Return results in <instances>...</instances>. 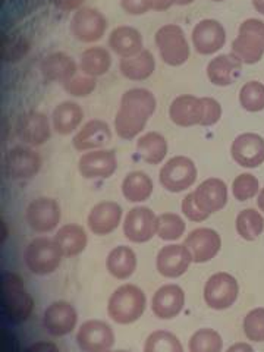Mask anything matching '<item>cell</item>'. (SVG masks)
<instances>
[{"instance_id":"6da1fadb","label":"cell","mask_w":264,"mask_h":352,"mask_svg":"<svg viewBox=\"0 0 264 352\" xmlns=\"http://www.w3.org/2000/svg\"><path fill=\"white\" fill-rule=\"evenodd\" d=\"M156 109V98L144 88H132L122 96L115 118L116 134L124 140L135 138L146 128Z\"/></svg>"},{"instance_id":"7a4b0ae2","label":"cell","mask_w":264,"mask_h":352,"mask_svg":"<svg viewBox=\"0 0 264 352\" xmlns=\"http://www.w3.org/2000/svg\"><path fill=\"white\" fill-rule=\"evenodd\" d=\"M2 313L10 324L25 323L32 310H34V300L27 292L24 280L15 272L2 273Z\"/></svg>"},{"instance_id":"3957f363","label":"cell","mask_w":264,"mask_h":352,"mask_svg":"<svg viewBox=\"0 0 264 352\" xmlns=\"http://www.w3.org/2000/svg\"><path fill=\"white\" fill-rule=\"evenodd\" d=\"M147 298L137 285L126 283L119 286L110 295L107 302L109 317L118 324H132L144 314Z\"/></svg>"},{"instance_id":"277c9868","label":"cell","mask_w":264,"mask_h":352,"mask_svg":"<svg viewBox=\"0 0 264 352\" xmlns=\"http://www.w3.org/2000/svg\"><path fill=\"white\" fill-rule=\"evenodd\" d=\"M232 54L242 63H257L264 54V22L247 19L239 27V34L232 43Z\"/></svg>"},{"instance_id":"5b68a950","label":"cell","mask_w":264,"mask_h":352,"mask_svg":"<svg viewBox=\"0 0 264 352\" xmlns=\"http://www.w3.org/2000/svg\"><path fill=\"white\" fill-rule=\"evenodd\" d=\"M63 254L56 244V241L50 238L32 239L24 251V261L28 270L38 276H46L56 272L60 266Z\"/></svg>"},{"instance_id":"8992f818","label":"cell","mask_w":264,"mask_h":352,"mask_svg":"<svg viewBox=\"0 0 264 352\" xmlns=\"http://www.w3.org/2000/svg\"><path fill=\"white\" fill-rule=\"evenodd\" d=\"M238 280L230 273L217 272L204 285V301L212 310H228L238 298Z\"/></svg>"},{"instance_id":"52a82bcc","label":"cell","mask_w":264,"mask_h":352,"mask_svg":"<svg viewBox=\"0 0 264 352\" xmlns=\"http://www.w3.org/2000/svg\"><path fill=\"white\" fill-rule=\"evenodd\" d=\"M159 181L163 188L169 192L176 194L186 191L197 181L195 163L185 156L172 157L160 169Z\"/></svg>"},{"instance_id":"ba28073f","label":"cell","mask_w":264,"mask_h":352,"mask_svg":"<svg viewBox=\"0 0 264 352\" xmlns=\"http://www.w3.org/2000/svg\"><path fill=\"white\" fill-rule=\"evenodd\" d=\"M156 43L160 56L168 65H182L190 56L188 43L185 40L184 31L178 25L170 24L162 27L156 34Z\"/></svg>"},{"instance_id":"9c48e42d","label":"cell","mask_w":264,"mask_h":352,"mask_svg":"<svg viewBox=\"0 0 264 352\" xmlns=\"http://www.w3.org/2000/svg\"><path fill=\"white\" fill-rule=\"evenodd\" d=\"M157 234V216L148 207H134L124 220V235L134 244H144Z\"/></svg>"},{"instance_id":"30bf717a","label":"cell","mask_w":264,"mask_h":352,"mask_svg":"<svg viewBox=\"0 0 264 352\" xmlns=\"http://www.w3.org/2000/svg\"><path fill=\"white\" fill-rule=\"evenodd\" d=\"M76 344L82 352H109L115 345V333L102 320H87L78 329Z\"/></svg>"},{"instance_id":"8fae6325","label":"cell","mask_w":264,"mask_h":352,"mask_svg":"<svg viewBox=\"0 0 264 352\" xmlns=\"http://www.w3.org/2000/svg\"><path fill=\"white\" fill-rule=\"evenodd\" d=\"M3 169L10 179H30L41 169V157L34 150L27 147H15L6 153Z\"/></svg>"},{"instance_id":"7c38bea8","label":"cell","mask_w":264,"mask_h":352,"mask_svg":"<svg viewBox=\"0 0 264 352\" xmlns=\"http://www.w3.org/2000/svg\"><path fill=\"white\" fill-rule=\"evenodd\" d=\"M25 217L34 232L46 234L58 228L60 222V207L53 198L40 197L30 203Z\"/></svg>"},{"instance_id":"4fadbf2b","label":"cell","mask_w":264,"mask_h":352,"mask_svg":"<svg viewBox=\"0 0 264 352\" xmlns=\"http://www.w3.org/2000/svg\"><path fill=\"white\" fill-rule=\"evenodd\" d=\"M184 245L190 250L194 263L203 264L213 260L219 254L222 248V238L214 229L198 228L191 230Z\"/></svg>"},{"instance_id":"5bb4252c","label":"cell","mask_w":264,"mask_h":352,"mask_svg":"<svg viewBox=\"0 0 264 352\" xmlns=\"http://www.w3.org/2000/svg\"><path fill=\"white\" fill-rule=\"evenodd\" d=\"M78 322V314L75 308L66 301H56L50 304L43 314V327L54 338L69 335Z\"/></svg>"},{"instance_id":"9a60e30c","label":"cell","mask_w":264,"mask_h":352,"mask_svg":"<svg viewBox=\"0 0 264 352\" xmlns=\"http://www.w3.org/2000/svg\"><path fill=\"white\" fill-rule=\"evenodd\" d=\"M230 154L242 168H258L264 163V140L254 132H245L234 140Z\"/></svg>"},{"instance_id":"2e32d148","label":"cell","mask_w":264,"mask_h":352,"mask_svg":"<svg viewBox=\"0 0 264 352\" xmlns=\"http://www.w3.org/2000/svg\"><path fill=\"white\" fill-rule=\"evenodd\" d=\"M192 263V256L190 250L184 244H170L163 247L156 258L157 272L163 278L176 279L181 278Z\"/></svg>"},{"instance_id":"e0dca14e","label":"cell","mask_w":264,"mask_h":352,"mask_svg":"<svg viewBox=\"0 0 264 352\" xmlns=\"http://www.w3.org/2000/svg\"><path fill=\"white\" fill-rule=\"evenodd\" d=\"M118 169L116 154L112 150H91L81 156L78 170L87 179H107Z\"/></svg>"},{"instance_id":"ac0fdd59","label":"cell","mask_w":264,"mask_h":352,"mask_svg":"<svg viewBox=\"0 0 264 352\" xmlns=\"http://www.w3.org/2000/svg\"><path fill=\"white\" fill-rule=\"evenodd\" d=\"M185 292L179 285L168 283L156 291L151 300V311L162 320H170L184 310Z\"/></svg>"},{"instance_id":"d6986e66","label":"cell","mask_w":264,"mask_h":352,"mask_svg":"<svg viewBox=\"0 0 264 352\" xmlns=\"http://www.w3.org/2000/svg\"><path fill=\"white\" fill-rule=\"evenodd\" d=\"M120 220H122V207L115 201H100L88 213L87 223L93 234L103 236L118 229Z\"/></svg>"},{"instance_id":"ffe728a7","label":"cell","mask_w":264,"mask_h":352,"mask_svg":"<svg viewBox=\"0 0 264 352\" xmlns=\"http://www.w3.org/2000/svg\"><path fill=\"white\" fill-rule=\"evenodd\" d=\"M194 198L200 210L212 214L220 212L228 203V186L219 178H208L197 186Z\"/></svg>"},{"instance_id":"44dd1931","label":"cell","mask_w":264,"mask_h":352,"mask_svg":"<svg viewBox=\"0 0 264 352\" xmlns=\"http://www.w3.org/2000/svg\"><path fill=\"white\" fill-rule=\"evenodd\" d=\"M169 116L172 122L178 126L201 125L204 116L203 98L184 94L176 97L169 107Z\"/></svg>"},{"instance_id":"7402d4cb","label":"cell","mask_w":264,"mask_h":352,"mask_svg":"<svg viewBox=\"0 0 264 352\" xmlns=\"http://www.w3.org/2000/svg\"><path fill=\"white\" fill-rule=\"evenodd\" d=\"M226 34L220 22L214 19H204L197 24L192 31V41L195 50L201 54H212L223 47Z\"/></svg>"},{"instance_id":"603a6c76","label":"cell","mask_w":264,"mask_h":352,"mask_svg":"<svg viewBox=\"0 0 264 352\" xmlns=\"http://www.w3.org/2000/svg\"><path fill=\"white\" fill-rule=\"evenodd\" d=\"M106 30L104 16L96 9H80L72 19L74 36L81 41H96L102 38Z\"/></svg>"},{"instance_id":"cb8c5ba5","label":"cell","mask_w":264,"mask_h":352,"mask_svg":"<svg viewBox=\"0 0 264 352\" xmlns=\"http://www.w3.org/2000/svg\"><path fill=\"white\" fill-rule=\"evenodd\" d=\"M112 140V132L110 128L103 120H90L85 124L81 131L74 137L72 144L75 150L87 151V150H96L98 147H104Z\"/></svg>"},{"instance_id":"d4e9b609","label":"cell","mask_w":264,"mask_h":352,"mask_svg":"<svg viewBox=\"0 0 264 352\" xmlns=\"http://www.w3.org/2000/svg\"><path fill=\"white\" fill-rule=\"evenodd\" d=\"M19 137L30 146H41L50 138V126L46 115L27 112L19 119Z\"/></svg>"},{"instance_id":"484cf974","label":"cell","mask_w":264,"mask_h":352,"mask_svg":"<svg viewBox=\"0 0 264 352\" xmlns=\"http://www.w3.org/2000/svg\"><path fill=\"white\" fill-rule=\"evenodd\" d=\"M107 272L115 279L125 280L137 270L135 251L126 245H119L109 252L106 258Z\"/></svg>"},{"instance_id":"4316f807","label":"cell","mask_w":264,"mask_h":352,"mask_svg":"<svg viewBox=\"0 0 264 352\" xmlns=\"http://www.w3.org/2000/svg\"><path fill=\"white\" fill-rule=\"evenodd\" d=\"M54 241L59 245L63 257H76L80 256L81 252L85 250L88 236L82 226L76 223L63 225L56 235H54Z\"/></svg>"},{"instance_id":"83f0119b","label":"cell","mask_w":264,"mask_h":352,"mask_svg":"<svg viewBox=\"0 0 264 352\" xmlns=\"http://www.w3.org/2000/svg\"><path fill=\"white\" fill-rule=\"evenodd\" d=\"M241 60H238L234 54H223V56L214 58L207 66V75L214 85L226 87L232 84L239 75Z\"/></svg>"},{"instance_id":"f1b7e54d","label":"cell","mask_w":264,"mask_h":352,"mask_svg":"<svg viewBox=\"0 0 264 352\" xmlns=\"http://www.w3.org/2000/svg\"><path fill=\"white\" fill-rule=\"evenodd\" d=\"M122 194L129 203H144L153 194V181L144 172H131L124 178Z\"/></svg>"},{"instance_id":"f546056e","label":"cell","mask_w":264,"mask_h":352,"mask_svg":"<svg viewBox=\"0 0 264 352\" xmlns=\"http://www.w3.org/2000/svg\"><path fill=\"white\" fill-rule=\"evenodd\" d=\"M82 109L74 102L60 103L53 112V126L60 135H69L82 122Z\"/></svg>"},{"instance_id":"4dcf8cb0","label":"cell","mask_w":264,"mask_h":352,"mask_svg":"<svg viewBox=\"0 0 264 352\" xmlns=\"http://www.w3.org/2000/svg\"><path fill=\"white\" fill-rule=\"evenodd\" d=\"M137 153L148 164H160L168 154V142L159 132H147L137 141Z\"/></svg>"},{"instance_id":"1f68e13d","label":"cell","mask_w":264,"mask_h":352,"mask_svg":"<svg viewBox=\"0 0 264 352\" xmlns=\"http://www.w3.org/2000/svg\"><path fill=\"white\" fill-rule=\"evenodd\" d=\"M110 47L122 58H131L141 50V34L131 27H119L110 36Z\"/></svg>"},{"instance_id":"d6a6232c","label":"cell","mask_w":264,"mask_h":352,"mask_svg":"<svg viewBox=\"0 0 264 352\" xmlns=\"http://www.w3.org/2000/svg\"><path fill=\"white\" fill-rule=\"evenodd\" d=\"M75 63L71 56H66L63 53H54L43 62V74L46 78L53 81L68 82L74 78Z\"/></svg>"},{"instance_id":"836d02e7","label":"cell","mask_w":264,"mask_h":352,"mask_svg":"<svg viewBox=\"0 0 264 352\" xmlns=\"http://www.w3.org/2000/svg\"><path fill=\"white\" fill-rule=\"evenodd\" d=\"M120 71L129 80H146L154 71V59L150 52H140L120 62Z\"/></svg>"},{"instance_id":"e575fe53","label":"cell","mask_w":264,"mask_h":352,"mask_svg":"<svg viewBox=\"0 0 264 352\" xmlns=\"http://www.w3.org/2000/svg\"><path fill=\"white\" fill-rule=\"evenodd\" d=\"M236 232L245 241H256L264 230V217L256 208H245L236 216Z\"/></svg>"},{"instance_id":"d590c367","label":"cell","mask_w":264,"mask_h":352,"mask_svg":"<svg viewBox=\"0 0 264 352\" xmlns=\"http://www.w3.org/2000/svg\"><path fill=\"white\" fill-rule=\"evenodd\" d=\"M223 339L214 329H198L188 342L190 352H222Z\"/></svg>"},{"instance_id":"8d00e7d4","label":"cell","mask_w":264,"mask_h":352,"mask_svg":"<svg viewBox=\"0 0 264 352\" xmlns=\"http://www.w3.org/2000/svg\"><path fill=\"white\" fill-rule=\"evenodd\" d=\"M110 56L109 53L102 47H91L82 53L81 58V68L87 75L97 76L103 75L110 68Z\"/></svg>"},{"instance_id":"74e56055","label":"cell","mask_w":264,"mask_h":352,"mask_svg":"<svg viewBox=\"0 0 264 352\" xmlns=\"http://www.w3.org/2000/svg\"><path fill=\"white\" fill-rule=\"evenodd\" d=\"M144 352H184V346L172 332L154 330L146 339Z\"/></svg>"},{"instance_id":"f35d334b","label":"cell","mask_w":264,"mask_h":352,"mask_svg":"<svg viewBox=\"0 0 264 352\" xmlns=\"http://www.w3.org/2000/svg\"><path fill=\"white\" fill-rule=\"evenodd\" d=\"M185 234V220L176 213L157 216V236L162 241H178Z\"/></svg>"},{"instance_id":"ab89813d","label":"cell","mask_w":264,"mask_h":352,"mask_svg":"<svg viewBox=\"0 0 264 352\" xmlns=\"http://www.w3.org/2000/svg\"><path fill=\"white\" fill-rule=\"evenodd\" d=\"M239 103L247 112H261L264 110V85L258 81H250L242 85L239 91Z\"/></svg>"},{"instance_id":"60d3db41","label":"cell","mask_w":264,"mask_h":352,"mask_svg":"<svg viewBox=\"0 0 264 352\" xmlns=\"http://www.w3.org/2000/svg\"><path fill=\"white\" fill-rule=\"evenodd\" d=\"M242 329L252 342H264V307L251 310L244 318Z\"/></svg>"},{"instance_id":"b9f144b4","label":"cell","mask_w":264,"mask_h":352,"mask_svg":"<svg viewBox=\"0 0 264 352\" xmlns=\"http://www.w3.org/2000/svg\"><path fill=\"white\" fill-rule=\"evenodd\" d=\"M232 194L238 201H248L258 194V179L251 173H241L234 179Z\"/></svg>"},{"instance_id":"7bdbcfd3","label":"cell","mask_w":264,"mask_h":352,"mask_svg":"<svg viewBox=\"0 0 264 352\" xmlns=\"http://www.w3.org/2000/svg\"><path fill=\"white\" fill-rule=\"evenodd\" d=\"M30 49L28 40L21 34H12L3 38L2 43V56L6 62H16L25 56Z\"/></svg>"},{"instance_id":"ee69618b","label":"cell","mask_w":264,"mask_h":352,"mask_svg":"<svg viewBox=\"0 0 264 352\" xmlns=\"http://www.w3.org/2000/svg\"><path fill=\"white\" fill-rule=\"evenodd\" d=\"M66 91L76 97H84L90 94L96 88V80L93 76H74L68 82H65Z\"/></svg>"},{"instance_id":"f6af8a7d","label":"cell","mask_w":264,"mask_h":352,"mask_svg":"<svg viewBox=\"0 0 264 352\" xmlns=\"http://www.w3.org/2000/svg\"><path fill=\"white\" fill-rule=\"evenodd\" d=\"M181 208H182L184 216L188 220H191V222H204V220H207L208 216H210V214L201 212L200 207L197 206L195 198H194V191L184 197Z\"/></svg>"},{"instance_id":"bcb514c9","label":"cell","mask_w":264,"mask_h":352,"mask_svg":"<svg viewBox=\"0 0 264 352\" xmlns=\"http://www.w3.org/2000/svg\"><path fill=\"white\" fill-rule=\"evenodd\" d=\"M204 103V116H203V126H212L219 122V119L222 118V106L219 104L217 100L212 97H203Z\"/></svg>"},{"instance_id":"7dc6e473","label":"cell","mask_w":264,"mask_h":352,"mask_svg":"<svg viewBox=\"0 0 264 352\" xmlns=\"http://www.w3.org/2000/svg\"><path fill=\"white\" fill-rule=\"evenodd\" d=\"M122 8L132 15L146 14L153 8V0H122Z\"/></svg>"},{"instance_id":"c3c4849f","label":"cell","mask_w":264,"mask_h":352,"mask_svg":"<svg viewBox=\"0 0 264 352\" xmlns=\"http://www.w3.org/2000/svg\"><path fill=\"white\" fill-rule=\"evenodd\" d=\"M24 352H59V348L53 342H47V340H40V342L31 344L25 348Z\"/></svg>"},{"instance_id":"681fc988","label":"cell","mask_w":264,"mask_h":352,"mask_svg":"<svg viewBox=\"0 0 264 352\" xmlns=\"http://www.w3.org/2000/svg\"><path fill=\"white\" fill-rule=\"evenodd\" d=\"M53 2L62 10H71V9L78 8L84 0H53Z\"/></svg>"},{"instance_id":"f907efd6","label":"cell","mask_w":264,"mask_h":352,"mask_svg":"<svg viewBox=\"0 0 264 352\" xmlns=\"http://www.w3.org/2000/svg\"><path fill=\"white\" fill-rule=\"evenodd\" d=\"M226 352H254V349H252V346L245 342H236L232 346H229Z\"/></svg>"},{"instance_id":"816d5d0a","label":"cell","mask_w":264,"mask_h":352,"mask_svg":"<svg viewBox=\"0 0 264 352\" xmlns=\"http://www.w3.org/2000/svg\"><path fill=\"white\" fill-rule=\"evenodd\" d=\"M172 3H175V0H153V8L162 10V9H168Z\"/></svg>"},{"instance_id":"f5cc1de1","label":"cell","mask_w":264,"mask_h":352,"mask_svg":"<svg viewBox=\"0 0 264 352\" xmlns=\"http://www.w3.org/2000/svg\"><path fill=\"white\" fill-rule=\"evenodd\" d=\"M252 5H254L257 12L264 15V0H252Z\"/></svg>"},{"instance_id":"db71d44e","label":"cell","mask_w":264,"mask_h":352,"mask_svg":"<svg viewBox=\"0 0 264 352\" xmlns=\"http://www.w3.org/2000/svg\"><path fill=\"white\" fill-rule=\"evenodd\" d=\"M257 206L260 210L264 213V188L258 192V197H257Z\"/></svg>"},{"instance_id":"11a10c76","label":"cell","mask_w":264,"mask_h":352,"mask_svg":"<svg viewBox=\"0 0 264 352\" xmlns=\"http://www.w3.org/2000/svg\"><path fill=\"white\" fill-rule=\"evenodd\" d=\"M194 0H175V3L178 5H188V3H192Z\"/></svg>"},{"instance_id":"9f6ffc18","label":"cell","mask_w":264,"mask_h":352,"mask_svg":"<svg viewBox=\"0 0 264 352\" xmlns=\"http://www.w3.org/2000/svg\"><path fill=\"white\" fill-rule=\"evenodd\" d=\"M110 352V351H109ZM112 352H128V351H124V349H119V351H112Z\"/></svg>"},{"instance_id":"6f0895ef","label":"cell","mask_w":264,"mask_h":352,"mask_svg":"<svg viewBox=\"0 0 264 352\" xmlns=\"http://www.w3.org/2000/svg\"><path fill=\"white\" fill-rule=\"evenodd\" d=\"M214 2H222V0H214Z\"/></svg>"}]
</instances>
